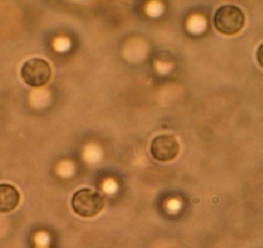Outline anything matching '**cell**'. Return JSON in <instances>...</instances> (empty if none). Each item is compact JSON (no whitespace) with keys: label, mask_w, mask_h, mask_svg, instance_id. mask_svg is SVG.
<instances>
[{"label":"cell","mask_w":263,"mask_h":248,"mask_svg":"<svg viewBox=\"0 0 263 248\" xmlns=\"http://www.w3.org/2000/svg\"><path fill=\"white\" fill-rule=\"evenodd\" d=\"M257 61L259 64L263 65V45H261L257 51Z\"/></svg>","instance_id":"cell-6"},{"label":"cell","mask_w":263,"mask_h":248,"mask_svg":"<svg viewBox=\"0 0 263 248\" xmlns=\"http://www.w3.org/2000/svg\"><path fill=\"white\" fill-rule=\"evenodd\" d=\"M105 206L103 197L97 191L81 189L74 193L71 199V207L80 217L90 218L97 216Z\"/></svg>","instance_id":"cell-2"},{"label":"cell","mask_w":263,"mask_h":248,"mask_svg":"<svg viewBox=\"0 0 263 248\" xmlns=\"http://www.w3.org/2000/svg\"><path fill=\"white\" fill-rule=\"evenodd\" d=\"M20 201V193L16 187L9 184H0V212L14 210Z\"/></svg>","instance_id":"cell-5"},{"label":"cell","mask_w":263,"mask_h":248,"mask_svg":"<svg viewBox=\"0 0 263 248\" xmlns=\"http://www.w3.org/2000/svg\"><path fill=\"white\" fill-rule=\"evenodd\" d=\"M21 74L24 82L30 87H40L49 82L52 69L45 60L32 58L23 64Z\"/></svg>","instance_id":"cell-3"},{"label":"cell","mask_w":263,"mask_h":248,"mask_svg":"<svg viewBox=\"0 0 263 248\" xmlns=\"http://www.w3.org/2000/svg\"><path fill=\"white\" fill-rule=\"evenodd\" d=\"M214 24L220 33L227 35H235L241 31L245 26V14L237 6H223L216 11Z\"/></svg>","instance_id":"cell-1"},{"label":"cell","mask_w":263,"mask_h":248,"mask_svg":"<svg viewBox=\"0 0 263 248\" xmlns=\"http://www.w3.org/2000/svg\"><path fill=\"white\" fill-rule=\"evenodd\" d=\"M179 142L172 135H160L153 139L151 152L157 161L170 162L178 157L180 152Z\"/></svg>","instance_id":"cell-4"}]
</instances>
